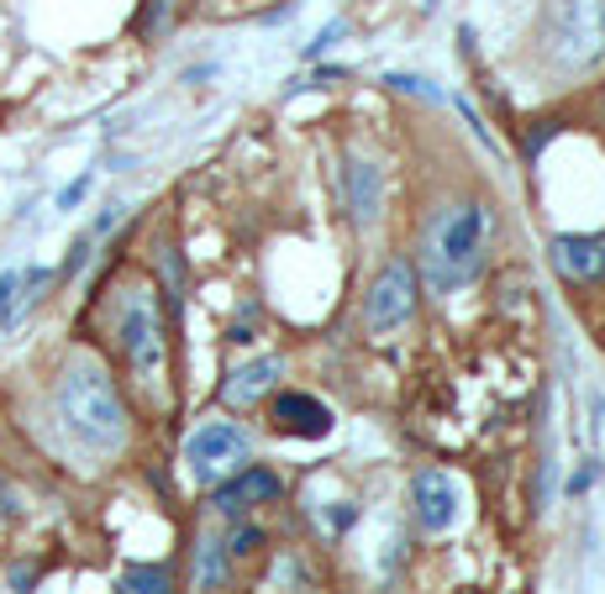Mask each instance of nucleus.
Returning <instances> with one entry per match:
<instances>
[{"mask_svg": "<svg viewBox=\"0 0 605 594\" xmlns=\"http://www.w3.org/2000/svg\"><path fill=\"white\" fill-rule=\"evenodd\" d=\"M53 410H58V421L69 431L79 448L90 452H121L127 448V405H121L117 384L111 374L90 363V358H79L69 363L58 384H53Z\"/></svg>", "mask_w": 605, "mask_h": 594, "instance_id": "1", "label": "nucleus"}, {"mask_svg": "<svg viewBox=\"0 0 605 594\" xmlns=\"http://www.w3.org/2000/svg\"><path fill=\"white\" fill-rule=\"evenodd\" d=\"M490 227H495V216H490L484 200H459V206H448L437 216L432 238H427V279H432L437 295L469 285L480 274Z\"/></svg>", "mask_w": 605, "mask_h": 594, "instance_id": "2", "label": "nucleus"}, {"mask_svg": "<svg viewBox=\"0 0 605 594\" xmlns=\"http://www.w3.org/2000/svg\"><path fill=\"white\" fill-rule=\"evenodd\" d=\"M542 48L563 74H590L605 58V0H542Z\"/></svg>", "mask_w": 605, "mask_h": 594, "instance_id": "3", "label": "nucleus"}, {"mask_svg": "<svg viewBox=\"0 0 605 594\" xmlns=\"http://www.w3.org/2000/svg\"><path fill=\"white\" fill-rule=\"evenodd\" d=\"M117 348L121 358L132 363V374L143 384H158L164 374V358H169V342H164V316H158V300L153 289L138 285L127 289V300L117 310Z\"/></svg>", "mask_w": 605, "mask_h": 594, "instance_id": "4", "label": "nucleus"}, {"mask_svg": "<svg viewBox=\"0 0 605 594\" xmlns=\"http://www.w3.org/2000/svg\"><path fill=\"white\" fill-rule=\"evenodd\" d=\"M411 310H416V268L406 258H395L380 268V279L363 295V327H369V337H389L411 321Z\"/></svg>", "mask_w": 605, "mask_h": 594, "instance_id": "5", "label": "nucleus"}, {"mask_svg": "<svg viewBox=\"0 0 605 594\" xmlns=\"http://www.w3.org/2000/svg\"><path fill=\"white\" fill-rule=\"evenodd\" d=\"M185 463H190V474L200 479V484L227 474V469H238V463H248V431L232 427V421H211V427L190 431Z\"/></svg>", "mask_w": 605, "mask_h": 594, "instance_id": "6", "label": "nucleus"}, {"mask_svg": "<svg viewBox=\"0 0 605 594\" xmlns=\"http://www.w3.org/2000/svg\"><path fill=\"white\" fill-rule=\"evenodd\" d=\"M279 474L274 469H264V463H248V469H238V474L221 484L217 495H211V510L217 516H242V510H253V505H268V499H279Z\"/></svg>", "mask_w": 605, "mask_h": 594, "instance_id": "7", "label": "nucleus"}, {"mask_svg": "<svg viewBox=\"0 0 605 594\" xmlns=\"http://www.w3.org/2000/svg\"><path fill=\"white\" fill-rule=\"evenodd\" d=\"M548 258H553L558 279H569V285H601L605 279V232L553 238L548 242Z\"/></svg>", "mask_w": 605, "mask_h": 594, "instance_id": "8", "label": "nucleus"}, {"mask_svg": "<svg viewBox=\"0 0 605 594\" xmlns=\"http://www.w3.org/2000/svg\"><path fill=\"white\" fill-rule=\"evenodd\" d=\"M411 499H416V526L421 531H448L459 521V490H453V479L442 469H421L411 484Z\"/></svg>", "mask_w": 605, "mask_h": 594, "instance_id": "9", "label": "nucleus"}, {"mask_svg": "<svg viewBox=\"0 0 605 594\" xmlns=\"http://www.w3.org/2000/svg\"><path fill=\"white\" fill-rule=\"evenodd\" d=\"M348 211H353L363 232L380 227V216H385V174H380V164L348 158Z\"/></svg>", "mask_w": 605, "mask_h": 594, "instance_id": "10", "label": "nucleus"}, {"mask_svg": "<svg viewBox=\"0 0 605 594\" xmlns=\"http://www.w3.org/2000/svg\"><path fill=\"white\" fill-rule=\"evenodd\" d=\"M274 427L290 431V437H327V431H332V410L316 400V395L285 389V395L274 400Z\"/></svg>", "mask_w": 605, "mask_h": 594, "instance_id": "11", "label": "nucleus"}, {"mask_svg": "<svg viewBox=\"0 0 605 594\" xmlns=\"http://www.w3.org/2000/svg\"><path fill=\"white\" fill-rule=\"evenodd\" d=\"M274 380H279V358H253V363H242L238 374H227V384H221V405L248 410V405L258 400Z\"/></svg>", "mask_w": 605, "mask_h": 594, "instance_id": "12", "label": "nucleus"}, {"mask_svg": "<svg viewBox=\"0 0 605 594\" xmlns=\"http://www.w3.org/2000/svg\"><path fill=\"white\" fill-rule=\"evenodd\" d=\"M227 542H217V537H200V547H195V584L200 590H221L227 584Z\"/></svg>", "mask_w": 605, "mask_h": 594, "instance_id": "13", "label": "nucleus"}, {"mask_svg": "<svg viewBox=\"0 0 605 594\" xmlns=\"http://www.w3.org/2000/svg\"><path fill=\"white\" fill-rule=\"evenodd\" d=\"M117 594H174V579H169V569H158V563H138V569L121 573Z\"/></svg>", "mask_w": 605, "mask_h": 594, "instance_id": "14", "label": "nucleus"}, {"mask_svg": "<svg viewBox=\"0 0 605 594\" xmlns=\"http://www.w3.org/2000/svg\"><path fill=\"white\" fill-rule=\"evenodd\" d=\"M22 274L26 268H6V274H0V327H11V310L22 300Z\"/></svg>", "mask_w": 605, "mask_h": 594, "instance_id": "15", "label": "nucleus"}, {"mask_svg": "<svg viewBox=\"0 0 605 594\" xmlns=\"http://www.w3.org/2000/svg\"><path fill=\"white\" fill-rule=\"evenodd\" d=\"M158 263H164V279H169V300L179 306L185 300V263H179L174 248H158Z\"/></svg>", "mask_w": 605, "mask_h": 594, "instance_id": "16", "label": "nucleus"}, {"mask_svg": "<svg viewBox=\"0 0 605 594\" xmlns=\"http://www.w3.org/2000/svg\"><path fill=\"white\" fill-rule=\"evenodd\" d=\"M389 85H395V90H406V96H421V100H442L432 90V85H427V79H421V74H389Z\"/></svg>", "mask_w": 605, "mask_h": 594, "instance_id": "17", "label": "nucleus"}, {"mask_svg": "<svg viewBox=\"0 0 605 594\" xmlns=\"http://www.w3.org/2000/svg\"><path fill=\"white\" fill-rule=\"evenodd\" d=\"M90 185H96V174H79L74 185H64V190H58V211H74V206L90 195Z\"/></svg>", "mask_w": 605, "mask_h": 594, "instance_id": "18", "label": "nucleus"}, {"mask_svg": "<svg viewBox=\"0 0 605 594\" xmlns=\"http://www.w3.org/2000/svg\"><path fill=\"white\" fill-rule=\"evenodd\" d=\"M258 542H264V531H258V526H238V531L227 537V552H232V558H242V552H253Z\"/></svg>", "mask_w": 605, "mask_h": 594, "instance_id": "19", "label": "nucleus"}, {"mask_svg": "<svg viewBox=\"0 0 605 594\" xmlns=\"http://www.w3.org/2000/svg\"><path fill=\"white\" fill-rule=\"evenodd\" d=\"M16 510H22V490H16V484H11V479L0 474V521H11V516H16Z\"/></svg>", "mask_w": 605, "mask_h": 594, "instance_id": "20", "label": "nucleus"}, {"mask_svg": "<svg viewBox=\"0 0 605 594\" xmlns=\"http://www.w3.org/2000/svg\"><path fill=\"white\" fill-rule=\"evenodd\" d=\"M164 16H169V0H153L143 16V32H153V26H164Z\"/></svg>", "mask_w": 605, "mask_h": 594, "instance_id": "21", "label": "nucleus"}, {"mask_svg": "<svg viewBox=\"0 0 605 594\" xmlns=\"http://www.w3.org/2000/svg\"><path fill=\"white\" fill-rule=\"evenodd\" d=\"M332 37H342V22H332V26H327V32H321V37H316V43H311V48H306V53H311V58H316V53H321V48H332Z\"/></svg>", "mask_w": 605, "mask_h": 594, "instance_id": "22", "label": "nucleus"}]
</instances>
